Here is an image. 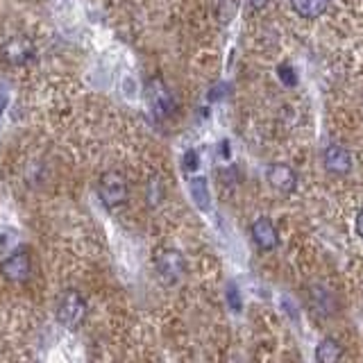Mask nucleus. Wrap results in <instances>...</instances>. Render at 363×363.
Instances as JSON below:
<instances>
[{"label":"nucleus","instance_id":"f257e3e1","mask_svg":"<svg viewBox=\"0 0 363 363\" xmlns=\"http://www.w3.org/2000/svg\"><path fill=\"white\" fill-rule=\"evenodd\" d=\"M86 315H89V304L82 298V293L75 289H66L60 295V300H57V320H60V325L75 332V329L84 325Z\"/></svg>","mask_w":363,"mask_h":363},{"label":"nucleus","instance_id":"f03ea898","mask_svg":"<svg viewBox=\"0 0 363 363\" xmlns=\"http://www.w3.org/2000/svg\"><path fill=\"white\" fill-rule=\"evenodd\" d=\"M98 198L107 209L123 207L130 198L128 177H125L121 170H105L98 179Z\"/></svg>","mask_w":363,"mask_h":363},{"label":"nucleus","instance_id":"7ed1b4c3","mask_svg":"<svg viewBox=\"0 0 363 363\" xmlns=\"http://www.w3.org/2000/svg\"><path fill=\"white\" fill-rule=\"evenodd\" d=\"M155 268H157V275L164 284H177L186 272V261L184 255L179 252L175 247H166L162 250L157 257H155Z\"/></svg>","mask_w":363,"mask_h":363},{"label":"nucleus","instance_id":"20e7f679","mask_svg":"<svg viewBox=\"0 0 363 363\" xmlns=\"http://www.w3.org/2000/svg\"><path fill=\"white\" fill-rule=\"evenodd\" d=\"M145 98H147V105H150V109L157 118H166L175 109L173 94H170V89L166 86V82L162 77H152L150 82H147Z\"/></svg>","mask_w":363,"mask_h":363},{"label":"nucleus","instance_id":"39448f33","mask_svg":"<svg viewBox=\"0 0 363 363\" xmlns=\"http://www.w3.org/2000/svg\"><path fill=\"white\" fill-rule=\"evenodd\" d=\"M0 275L3 279L11 281V284H21V281H28L32 275V257L26 247H18L14 250L3 264H0Z\"/></svg>","mask_w":363,"mask_h":363},{"label":"nucleus","instance_id":"423d86ee","mask_svg":"<svg viewBox=\"0 0 363 363\" xmlns=\"http://www.w3.org/2000/svg\"><path fill=\"white\" fill-rule=\"evenodd\" d=\"M266 177H268V184L277 193H281V196H289V193L298 189V177H295L293 168L286 164H272L268 168Z\"/></svg>","mask_w":363,"mask_h":363},{"label":"nucleus","instance_id":"0eeeda50","mask_svg":"<svg viewBox=\"0 0 363 363\" xmlns=\"http://www.w3.org/2000/svg\"><path fill=\"white\" fill-rule=\"evenodd\" d=\"M323 162H325V168L332 175H347L352 170V155L347 152V147L336 145V143L329 145L325 150Z\"/></svg>","mask_w":363,"mask_h":363},{"label":"nucleus","instance_id":"6e6552de","mask_svg":"<svg viewBox=\"0 0 363 363\" xmlns=\"http://www.w3.org/2000/svg\"><path fill=\"white\" fill-rule=\"evenodd\" d=\"M250 232H252V241L257 243V247L264 250V252H270V250H275L279 245L277 230L268 218H257Z\"/></svg>","mask_w":363,"mask_h":363},{"label":"nucleus","instance_id":"1a4fd4ad","mask_svg":"<svg viewBox=\"0 0 363 363\" xmlns=\"http://www.w3.org/2000/svg\"><path fill=\"white\" fill-rule=\"evenodd\" d=\"M332 0H291V7L302 18H318Z\"/></svg>","mask_w":363,"mask_h":363},{"label":"nucleus","instance_id":"9d476101","mask_svg":"<svg viewBox=\"0 0 363 363\" xmlns=\"http://www.w3.org/2000/svg\"><path fill=\"white\" fill-rule=\"evenodd\" d=\"M189 191H191V198H193V202H196V207L200 209V211H207L209 209V200H211V196H209V186H207V179L204 177H191V182H189Z\"/></svg>","mask_w":363,"mask_h":363},{"label":"nucleus","instance_id":"9b49d317","mask_svg":"<svg viewBox=\"0 0 363 363\" xmlns=\"http://www.w3.org/2000/svg\"><path fill=\"white\" fill-rule=\"evenodd\" d=\"M340 357H343V347H340L336 338H325L315 347V359L320 363H336Z\"/></svg>","mask_w":363,"mask_h":363},{"label":"nucleus","instance_id":"f8f14e48","mask_svg":"<svg viewBox=\"0 0 363 363\" xmlns=\"http://www.w3.org/2000/svg\"><path fill=\"white\" fill-rule=\"evenodd\" d=\"M311 306H313V311H320L323 315L332 313L334 311V300H332V295H329V291L315 286L311 291Z\"/></svg>","mask_w":363,"mask_h":363},{"label":"nucleus","instance_id":"ddd939ff","mask_svg":"<svg viewBox=\"0 0 363 363\" xmlns=\"http://www.w3.org/2000/svg\"><path fill=\"white\" fill-rule=\"evenodd\" d=\"M277 71H279V79L286 86H295V84H298V75H295V71H293L289 64H281Z\"/></svg>","mask_w":363,"mask_h":363},{"label":"nucleus","instance_id":"4468645a","mask_svg":"<svg viewBox=\"0 0 363 363\" xmlns=\"http://www.w3.org/2000/svg\"><path fill=\"white\" fill-rule=\"evenodd\" d=\"M227 302H230V309L232 311H241V295H238V289L234 286V284H230V286H227Z\"/></svg>","mask_w":363,"mask_h":363},{"label":"nucleus","instance_id":"2eb2a0df","mask_svg":"<svg viewBox=\"0 0 363 363\" xmlns=\"http://www.w3.org/2000/svg\"><path fill=\"white\" fill-rule=\"evenodd\" d=\"M200 166V157H198V152L196 150H186V155H184V170H196Z\"/></svg>","mask_w":363,"mask_h":363},{"label":"nucleus","instance_id":"dca6fc26","mask_svg":"<svg viewBox=\"0 0 363 363\" xmlns=\"http://www.w3.org/2000/svg\"><path fill=\"white\" fill-rule=\"evenodd\" d=\"M354 227H357V234L363 238V209L359 211V216H357V223H354Z\"/></svg>","mask_w":363,"mask_h":363},{"label":"nucleus","instance_id":"f3484780","mask_svg":"<svg viewBox=\"0 0 363 363\" xmlns=\"http://www.w3.org/2000/svg\"><path fill=\"white\" fill-rule=\"evenodd\" d=\"M247 3L252 5L255 9H264V7H266V5L270 3V0H247Z\"/></svg>","mask_w":363,"mask_h":363},{"label":"nucleus","instance_id":"a211bd4d","mask_svg":"<svg viewBox=\"0 0 363 363\" xmlns=\"http://www.w3.org/2000/svg\"><path fill=\"white\" fill-rule=\"evenodd\" d=\"M5 107H7V98L0 94V121H3V116H5Z\"/></svg>","mask_w":363,"mask_h":363}]
</instances>
